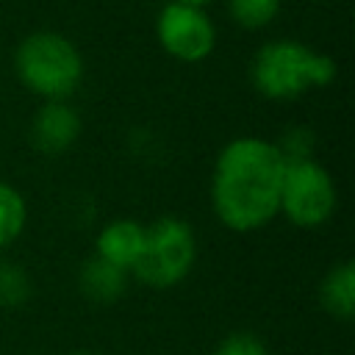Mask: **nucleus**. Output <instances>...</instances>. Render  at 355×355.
Masks as SVG:
<instances>
[{"label": "nucleus", "mask_w": 355, "mask_h": 355, "mask_svg": "<svg viewBox=\"0 0 355 355\" xmlns=\"http://www.w3.org/2000/svg\"><path fill=\"white\" fill-rule=\"evenodd\" d=\"M155 36L161 47L183 64H197L208 58L216 44V31L211 17L197 6H183L172 0L158 14Z\"/></svg>", "instance_id": "nucleus-6"}, {"label": "nucleus", "mask_w": 355, "mask_h": 355, "mask_svg": "<svg viewBox=\"0 0 355 355\" xmlns=\"http://www.w3.org/2000/svg\"><path fill=\"white\" fill-rule=\"evenodd\" d=\"M214 355H269V347L252 330H233L216 344Z\"/></svg>", "instance_id": "nucleus-15"}, {"label": "nucleus", "mask_w": 355, "mask_h": 355, "mask_svg": "<svg viewBox=\"0 0 355 355\" xmlns=\"http://www.w3.org/2000/svg\"><path fill=\"white\" fill-rule=\"evenodd\" d=\"M25 225H28V202L22 191L14 183L0 180V252L8 250L22 236Z\"/></svg>", "instance_id": "nucleus-11"}, {"label": "nucleus", "mask_w": 355, "mask_h": 355, "mask_svg": "<svg viewBox=\"0 0 355 355\" xmlns=\"http://www.w3.org/2000/svg\"><path fill=\"white\" fill-rule=\"evenodd\" d=\"M128 280L130 275L119 266H111L105 261H100L97 255L83 261L80 269H78V288L86 300L92 302H100V305H108V302H116L125 291H128Z\"/></svg>", "instance_id": "nucleus-9"}, {"label": "nucleus", "mask_w": 355, "mask_h": 355, "mask_svg": "<svg viewBox=\"0 0 355 355\" xmlns=\"http://www.w3.org/2000/svg\"><path fill=\"white\" fill-rule=\"evenodd\" d=\"M286 161L275 141L261 136L230 139L211 169V208L222 227L255 233L280 216Z\"/></svg>", "instance_id": "nucleus-1"}, {"label": "nucleus", "mask_w": 355, "mask_h": 355, "mask_svg": "<svg viewBox=\"0 0 355 355\" xmlns=\"http://www.w3.org/2000/svg\"><path fill=\"white\" fill-rule=\"evenodd\" d=\"M280 11V0H227V14L239 28H266Z\"/></svg>", "instance_id": "nucleus-12"}, {"label": "nucleus", "mask_w": 355, "mask_h": 355, "mask_svg": "<svg viewBox=\"0 0 355 355\" xmlns=\"http://www.w3.org/2000/svg\"><path fill=\"white\" fill-rule=\"evenodd\" d=\"M83 130V119L78 114V108L67 100H44L28 128V139L31 147L42 155H64L67 150H72V144L80 139Z\"/></svg>", "instance_id": "nucleus-7"}, {"label": "nucleus", "mask_w": 355, "mask_h": 355, "mask_svg": "<svg viewBox=\"0 0 355 355\" xmlns=\"http://www.w3.org/2000/svg\"><path fill=\"white\" fill-rule=\"evenodd\" d=\"M172 3H183V6H197V8H202V6H208L211 0H172Z\"/></svg>", "instance_id": "nucleus-16"}, {"label": "nucleus", "mask_w": 355, "mask_h": 355, "mask_svg": "<svg viewBox=\"0 0 355 355\" xmlns=\"http://www.w3.org/2000/svg\"><path fill=\"white\" fill-rule=\"evenodd\" d=\"M31 297V277L14 261H0V308H17Z\"/></svg>", "instance_id": "nucleus-13"}, {"label": "nucleus", "mask_w": 355, "mask_h": 355, "mask_svg": "<svg viewBox=\"0 0 355 355\" xmlns=\"http://www.w3.org/2000/svg\"><path fill=\"white\" fill-rule=\"evenodd\" d=\"M336 78V61L297 39H272L258 47L250 64L252 89L275 103L297 100Z\"/></svg>", "instance_id": "nucleus-2"}, {"label": "nucleus", "mask_w": 355, "mask_h": 355, "mask_svg": "<svg viewBox=\"0 0 355 355\" xmlns=\"http://www.w3.org/2000/svg\"><path fill=\"white\" fill-rule=\"evenodd\" d=\"M69 355H100V352H92V349H75V352H69Z\"/></svg>", "instance_id": "nucleus-17"}, {"label": "nucleus", "mask_w": 355, "mask_h": 355, "mask_svg": "<svg viewBox=\"0 0 355 355\" xmlns=\"http://www.w3.org/2000/svg\"><path fill=\"white\" fill-rule=\"evenodd\" d=\"M144 233H147V225H141L139 219H130V216L111 219L100 227V233L94 239V255L130 275L141 258Z\"/></svg>", "instance_id": "nucleus-8"}, {"label": "nucleus", "mask_w": 355, "mask_h": 355, "mask_svg": "<svg viewBox=\"0 0 355 355\" xmlns=\"http://www.w3.org/2000/svg\"><path fill=\"white\" fill-rule=\"evenodd\" d=\"M19 83L42 100H69L83 80L80 50L55 31H36L14 50Z\"/></svg>", "instance_id": "nucleus-3"}, {"label": "nucleus", "mask_w": 355, "mask_h": 355, "mask_svg": "<svg viewBox=\"0 0 355 355\" xmlns=\"http://www.w3.org/2000/svg\"><path fill=\"white\" fill-rule=\"evenodd\" d=\"M319 302L333 319L349 322L355 316V263L352 261H338L327 269V275L319 283Z\"/></svg>", "instance_id": "nucleus-10"}, {"label": "nucleus", "mask_w": 355, "mask_h": 355, "mask_svg": "<svg viewBox=\"0 0 355 355\" xmlns=\"http://www.w3.org/2000/svg\"><path fill=\"white\" fill-rule=\"evenodd\" d=\"M194 263H197L194 227L183 216L166 214L147 225L144 250L130 275L155 291H166L183 283L191 275Z\"/></svg>", "instance_id": "nucleus-4"}, {"label": "nucleus", "mask_w": 355, "mask_h": 355, "mask_svg": "<svg viewBox=\"0 0 355 355\" xmlns=\"http://www.w3.org/2000/svg\"><path fill=\"white\" fill-rule=\"evenodd\" d=\"M275 147L280 150L283 161L286 164H294V161H308L313 158V150H316V136L311 128L305 125H291L280 133V139L275 141Z\"/></svg>", "instance_id": "nucleus-14"}, {"label": "nucleus", "mask_w": 355, "mask_h": 355, "mask_svg": "<svg viewBox=\"0 0 355 355\" xmlns=\"http://www.w3.org/2000/svg\"><path fill=\"white\" fill-rule=\"evenodd\" d=\"M336 205V180L316 158L286 164L280 186V216H286L300 230H319L333 219Z\"/></svg>", "instance_id": "nucleus-5"}]
</instances>
